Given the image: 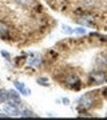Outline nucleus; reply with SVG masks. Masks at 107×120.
<instances>
[{
	"mask_svg": "<svg viewBox=\"0 0 107 120\" xmlns=\"http://www.w3.org/2000/svg\"><path fill=\"white\" fill-rule=\"evenodd\" d=\"M90 82L92 84H100V83L104 82V75L99 72H92L90 76Z\"/></svg>",
	"mask_w": 107,
	"mask_h": 120,
	"instance_id": "39448f33",
	"label": "nucleus"
},
{
	"mask_svg": "<svg viewBox=\"0 0 107 120\" xmlns=\"http://www.w3.org/2000/svg\"><path fill=\"white\" fill-rule=\"evenodd\" d=\"M17 4H20L21 7H31V5L34 4L35 0H15Z\"/></svg>",
	"mask_w": 107,
	"mask_h": 120,
	"instance_id": "1a4fd4ad",
	"label": "nucleus"
},
{
	"mask_svg": "<svg viewBox=\"0 0 107 120\" xmlns=\"http://www.w3.org/2000/svg\"><path fill=\"white\" fill-rule=\"evenodd\" d=\"M0 53H1V55L4 56L5 59H11V55H9V53H8V52H7V51H1V52H0Z\"/></svg>",
	"mask_w": 107,
	"mask_h": 120,
	"instance_id": "2eb2a0df",
	"label": "nucleus"
},
{
	"mask_svg": "<svg viewBox=\"0 0 107 120\" xmlns=\"http://www.w3.org/2000/svg\"><path fill=\"white\" fill-rule=\"evenodd\" d=\"M20 116L21 117H32V116H36V115H35L32 111H30V109H21Z\"/></svg>",
	"mask_w": 107,
	"mask_h": 120,
	"instance_id": "9d476101",
	"label": "nucleus"
},
{
	"mask_svg": "<svg viewBox=\"0 0 107 120\" xmlns=\"http://www.w3.org/2000/svg\"><path fill=\"white\" fill-rule=\"evenodd\" d=\"M66 84L71 90H79V87H80V79L75 73H70L68 76L66 77Z\"/></svg>",
	"mask_w": 107,
	"mask_h": 120,
	"instance_id": "f03ea898",
	"label": "nucleus"
},
{
	"mask_svg": "<svg viewBox=\"0 0 107 120\" xmlns=\"http://www.w3.org/2000/svg\"><path fill=\"white\" fill-rule=\"evenodd\" d=\"M62 101H63V103L67 105V104H68V99H64V98H63V99H62Z\"/></svg>",
	"mask_w": 107,
	"mask_h": 120,
	"instance_id": "dca6fc26",
	"label": "nucleus"
},
{
	"mask_svg": "<svg viewBox=\"0 0 107 120\" xmlns=\"http://www.w3.org/2000/svg\"><path fill=\"white\" fill-rule=\"evenodd\" d=\"M39 86H44V87H50V83H48V79L47 77H38V80H36Z\"/></svg>",
	"mask_w": 107,
	"mask_h": 120,
	"instance_id": "9b49d317",
	"label": "nucleus"
},
{
	"mask_svg": "<svg viewBox=\"0 0 107 120\" xmlns=\"http://www.w3.org/2000/svg\"><path fill=\"white\" fill-rule=\"evenodd\" d=\"M13 84H15V87H16V90L19 91V92H20L21 95H26V96H28V95L31 94V91H30V90H28V88L26 87V84H24V83L15 82Z\"/></svg>",
	"mask_w": 107,
	"mask_h": 120,
	"instance_id": "423d86ee",
	"label": "nucleus"
},
{
	"mask_svg": "<svg viewBox=\"0 0 107 120\" xmlns=\"http://www.w3.org/2000/svg\"><path fill=\"white\" fill-rule=\"evenodd\" d=\"M40 57H35V59H31L30 60V63H28V64L30 65H32V67H36V65H39L40 64Z\"/></svg>",
	"mask_w": 107,
	"mask_h": 120,
	"instance_id": "ddd939ff",
	"label": "nucleus"
},
{
	"mask_svg": "<svg viewBox=\"0 0 107 120\" xmlns=\"http://www.w3.org/2000/svg\"><path fill=\"white\" fill-rule=\"evenodd\" d=\"M9 32V27L4 22H0V36H5Z\"/></svg>",
	"mask_w": 107,
	"mask_h": 120,
	"instance_id": "6e6552de",
	"label": "nucleus"
},
{
	"mask_svg": "<svg viewBox=\"0 0 107 120\" xmlns=\"http://www.w3.org/2000/svg\"><path fill=\"white\" fill-rule=\"evenodd\" d=\"M4 111L7 112V115L11 116H20V109L17 105H12V104H7L4 105Z\"/></svg>",
	"mask_w": 107,
	"mask_h": 120,
	"instance_id": "20e7f679",
	"label": "nucleus"
},
{
	"mask_svg": "<svg viewBox=\"0 0 107 120\" xmlns=\"http://www.w3.org/2000/svg\"><path fill=\"white\" fill-rule=\"evenodd\" d=\"M7 103L12 104V105H17V107L20 105V94H19V91H15V90L8 91Z\"/></svg>",
	"mask_w": 107,
	"mask_h": 120,
	"instance_id": "7ed1b4c3",
	"label": "nucleus"
},
{
	"mask_svg": "<svg viewBox=\"0 0 107 120\" xmlns=\"http://www.w3.org/2000/svg\"><path fill=\"white\" fill-rule=\"evenodd\" d=\"M62 30H63V32H66V34H68V35H72L74 34V28H71L70 26H66V24L62 26Z\"/></svg>",
	"mask_w": 107,
	"mask_h": 120,
	"instance_id": "f8f14e48",
	"label": "nucleus"
},
{
	"mask_svg": "<svg viewBox=\"0 0 107 120\" xmlns=\"http://www.w3.org/2000/svg\"><path fill=\"white\" fill-rule=\"evenodd\" d=\"M94 104H95V96L92 95V92L86 94V95H83L82 98L78 99V109H79V111L90 109L91 107H94Z\"/></svg>",
	"mask_w": 107,
	"mask_h": 120,
	"instance_id": "f257e3e1",
	"label": "nucleus"
},
{
	"mask_svg": "<svg viewBox=\"0 0 107 120\" xmlns=\"http://www.w3.org/2000/svg\"><path fill=\"white\" fill-rule=\"evenodd\" d=\"M7 98H8V91L4 88H0V104L7 103Z\"/></svg>",
	"mask_w": 107,
	"mask_h": 120,
	"instance_id": "0eeeda50",
	"label": "nucleus"
},
{
	"mask_svg": "<svg viewBox=\"0 0 107 120\" xmlns=\"http://www.w3.org/2000/svg\"><path fill=\"white\" fill-rule=\"evenodd\" d=\"M86 32H87V30L83 28V27H78V28L74 30V34H78V35H84Z\"/></svg>",
	"mask_w": 107,
	"mask_h": 120,
	"instance_id": "4468645a",
	"label": "nucleus"
}]
</instances>
